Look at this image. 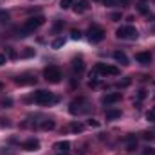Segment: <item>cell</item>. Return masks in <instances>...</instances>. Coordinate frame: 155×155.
<instances>
[{
	"instance_id": "cell-3",
	"label": "cell",
	"mask_w": 155,
	"mask_h": 155,
	"mask_svg": "<svg viewBox=\"0 0 155 155\" xmlns=\"http://www.w3.org/2000/svg\"><path fill=\"white\" fill-rule=\"evenodd\" d=\"M33 99H35V103H38V105H49V103L58 101V99L52 96V92H49V90H36V92L33 94Z\"/></svg>"
},
{
	"instance_id": "cell-20",
	"label": "cell",
	"mask_w": 155,
	"mask_h": 155,
	"mask_svg": "<svg viewBox=\"0 0 155 155\" xmlns=\"http://www.w3.org/2000/svg\"><path fill=\"white\" fill-rule=\"evenodd\" d=\"M71 130H72V132H83V124H79V123H72V124H71Z\"/></svg>"
},
{
	"instance_id": "cell-33",
	"label": "cell",
	"mask_w": 155,
	"mask_h": 155,
	"mask_svg": "<svg viewBox=\"0 0 155 155\" xmlns=\"http://www.w3.org/2000/svg\"><path fill=\"white\" fill-rule=\"evenodd\" d=\"M99 2H103V4H112L114 0H99Z\"/></svg>"
},
{
	"instance_id": "cell-31",
	"label": "cell",
	"mask_w": 155,
	"mask_h": 155,
	"mask_svg": "<svg viewBox=\"0 0 155 155\" xmlns=\"http://www.w3.org/2000/svg\"><path fill=\"white\" fill-rule=\"evenodd\" d=\"M144 96H146V94H144V90H141V92H139V99H144Z\"/></svg>"
},
{
	"instance_id": "cell-9",
	"label": "cell",
	"mask_w": 155,
	"mask_h": 155,
	"mask_svg": "<svg viewBox=\"0 0 155 155\" xmlns=\"http://www.w3.org/2000/svg\"><path fill=\"white\" fill-rule=\"evenodd\" d=\"M54 150L58 153H67L71 150V143L69 141H58V143H54Z\"/></svg>"
},
{
	"instance_id": "cell-29",
	"label": "cell",
	"mask_w": 155,
	"mask_h": 155,
	"mask_svg": "<svg viewBox=\"0 0 155 155\" xmlns=\"http://www.w3.org/2000/svg\"><path fill=\"white\" fill-rule=\"evenodd\" d=\"M88 124H90V126H99V123H97V121H94V119H90V121H88Z\"/></svg>"
},
{
	"instance_id": "cell-1",
	"label": "cell",
	"mask_w": 155,
	"mask_h": 155,
	"mask_svg": "<svg viewBox=\"0 0 155 155\" xmlns=\"http://www.w3.org/2000/svg\"><path fill=\"white\" fill-rule=\"evenodd\" d=\"M45 24V18L41 16V15H38V16H31V18H27L25 22H24V25H22V35L20 36H27L29 33H35L38 27H41Z\"/></svg>"
},
{
	"instance_id": "cell-26",
	"label": "cell",
	"mask_w": 155,
	"mask_h": 155,
	"mask_svg": "<svg viewBox=\"0 0 155 155\" xmlns=\"http://www.w3.org/2000/svg\"><path fill=\"white\" fill-rule=\"evenodd\" d=\"M5 61H7V56H5V54H0V67L5 65Z\"/></svg>"
},
{
	"instance_id": "cell-5",
	"label": "cell",
	"mask_w": 155,
	"mask_h": 155,
	"mask_svg": "<svg viewBox=\"0 0 155 155\" xmlns=\"http://www.w3.org/2000/svg\"><path fill=\"white\" fill-rule=\"evenodd\" d=\"M88 40H90L92 43L103 41V40H105V31H103L99 25H92V27L88 29Z\"/></svg>"
},
{
	"instance_id": "cell-18",
	"label": "cell",
	"mask_w": 155,
	"mask_h": 155,
	"mask_svg": "<svg viewBox=\"0 0 155 155\" xmlns=\"http://www.w3.org/2000/svg\"><path fill=\"white\" fill-rule=\"evenodd\" d=\"M65 45V40L63 38H56L52 41V49H60V47H63Z\"/></svg>"
},
{
	"instance_id": "cell-17",
	"label": "cell",
	"mask_w": 155,
	"mask_h": 155,
	"mask_svg": "<svg viewBox=\"0 0 155 155\" xmlns=\"http://www.w3.org/2000/svg\"><path fill=\"white\" fill-rule=\"evenodd\" d=\"M74 2H76V0H60V7H61V9H69V7L74 5Z\"/></svg>"
},
{
	"instance_id": "cell-24",
	"label": "cell",
	"mask_w": 155,
	"mask_h": 155,
	"mask_svg": "<svg viewBox=\"0 0 155 155\" xmlns=\"http://www.w3.org/2000/svg\"><path fill=\"white\" fill-rule=\"evenodd\" d=\"M143 153H144V155H155V148H150V146H146V148L143 150Z\"/></svg>"
},
{
	"instance_id": "cell-12",
	"label": "cell",
	"mask_w": 155,
	"mask_h": 155,
	"mask_svg": "<svg viewBox=\"0 0 155 155\" xmlns=\"http://www.w3.org/2000/svg\"><path fill=\"white\" fill-rule=\"evenodd\" d=\"M119 99H121V94H119V92H112V94H107V96L103 97V103H105V105H114Z\"/></svg>"
},
{
	"instance_id": "cell-19",
	"label": "cell",
	"mask_w": 155,
	"mask_h": 155,
	"mask_svg": "<svg viewBox=\"0 0 155 155\" xmlns=\"http://www.w3.org/2000/svg\"><path fill=\"white\" fill-rule=\"evenodd\" d=\"M41 128L43 130H52L54 128V121H43L41 123Z\"/></svg>"
},
{
	"instance_id": "cell-22",
	"label": "cell",
	"mask_w": 155,
	"mask_h": 155,
	"mask_svg": "<svg viewBox=\"0 0 155 155\" xmlns=\"http://www.w3.org/2000/svg\"><path fill=\"white\" fill-rule=\"evenodd\" d=\"M146 119H148L150 123H155V110H150V112L146 114Z\"/></svg>"
},
{
	"instance_id": "cell-6",
	"label": "cell",
	"mask_w": 155,
	"mask_h": 155,
	"mask_svg": "<svg viewBox=\"0 0 155 155\" xmlns=\"http://www.w3.org/2000/svg\"><path fill=\"white\" fill-rule=\"evenodd\" d=\"M96 72H99V74H108V76H117L119 74V69L114 67V65H107V63H97L96 65Z\"/></svg>"
},
{
	"instance_id": "cell-27",
	"label": "cell",
	"mask_w": 155,
	"mask_h": 155,
	"mask_svg": "<svg viewBox=\"0 0 155 155\" xmlns=\"http://www.w3.org/2000/svg\"><path fill=\"white\" fill-rule=\"evenodd\" d=\"M81 38V33L79 31H72V40H79Z\"/></svg>"
},
{
	"instance_id": "cell-23",
	"label": "cell",
	"mask_w": 155,
	"mask_h": 155,
	"mask_svg": "<svg viewBox=\"0 0 155 155\" xmlns=\"http://www.w3.org/2000/svg\"><path fill=\"white\" fill-rule=\"evenodd\" d=\"M7 20H9V13L0 11V22H7Z\"/></svg>"
},
{
	"instance_id": "cell-21",
	"label": "cell",
	"mask_w": 155,
	"mask_h": 155,
	"mask_svg": "<svg viewBox=\"0 0 155 155\" xmlns=\"http://www.w3.org/2000/svg\"><path fill=\"white\" fill-rule=\"evenodd\" d=\"M0 105H2L4 108H9V107L13 105V101H11V97H5V99H2V101H0Z\"/></svg>"
},
{
	"instance_id": "cell-25",
	"label": "cell",
	"mask_w": 155,
	"mask_h": 155,
	"mask_svg": "<svg viewBox=\"0 0 155 155\" xmlns=\"http://www.w3.org/2000/svg\"><path fill=\"white\" fill-rule=\"evenodd\" d=\"M33 54H35V51H33V49H27V51H24L22 56H24V58H29V56H33Z\"/></svg>"
},
{
	"instance_id": "cell-11",
	"label": "cell",
	"mask_w": 155,
	"mask_h": 155,
	"mask_svg": "<svg viewBox=\"0 0 155 155\" xmlns=\"http://www.w3.org/2000/svg\"><path fill=\"white\" fill-rule=\"evenodd\" d=\"M87 9H88V0H78V2H74V13L76 15L85 13Z\"/></svg>"
},
{
	"instance_id": "cell-28",
	"label": "cell",
	"mask_w": 155,
	"mask_h": 155,
	"mask_svg": "<svg viewBox=\"0 0 155 155\" xmlns=\"http://www.w3.org/2000/svg\"><path fill=\"white\" fill-rule=\"evenodd\" d=\"M139 11H141V13H143V15H146V13H148V9H146V7H144V5H139Z\"/></svg>"
},
{
	"instance_id": "cell-2",
	"label": "cell",
	"mask_w": 155,
	"mask_h": 155,
	"mask_svg": "<svg viewBox=\"0 0 155 155\" xmlns=\"http://www.w3.org/2000/svg\"><path fill=\"white\" fill-rule=\"evenodd\" d=\"M116 36L119 40H137L139 33H137V29L132 27V25H121L116 31Z\"/></svg>"
},
{
	"instance_id": "cell-15",
	"label": "cell",
	"mask_w": 155,
	"mask_h": 155,
	"mask_svg": "<svg viewBox=\"0 0 155 155\" xmlns=\"http://www.w3.org/2000/svg\"><path fill=\"white\" fill-rule=\"evenodd\" d=\"M81 103H83V99L72 101V103H71V108H69V112H71V114H74V116H76V114H79V112H83V110L79 108V105H81Z\"/></svg>"
},
{
	"instance_id": "cell-10",
	"label": "cell",
	"mask_w": 155,
	"mask_h": 155,
	"mask_svg": "<svg viewBox=\"0 0 155 155\" xmlns=\"http://www.w3.org/2000/svg\"><path fill=\"white\" fill-rule=\"evenodd\" d=\"M22 148H24L25 152H36L40 148V143L36 139H29V141H25V143L22 144Z\"/></svg>"
},
{
	"instance_id": "cell-32",
	"label": "cell",
	"mask_w": 155,
	"mask_h": 155,
	"mask_svg": "<svg viewBox=\"0 0 155 155\" xmlns=\"http://www.w3.org/2000/svg\"><path fill=\"white\" fill-rule=\"evenodd\" d=\"M119 4H123V5H128V4H130V0H119Z\"/></svg>"
},
{
	"instance_id": "cell-16",
	"label": "cell",
	"mask_w": 155,
	"mask_h": 155,
	"mask_svg": "<svg viewBox=\"0 0 155 155\" xmlns=\"http://www.w3.org/2000/svg\"><path fill=\"white\" fill-rule=\"evenodd\" d=\"M105 117H107V121H114V119H117V117H121V110H117V108H112V110H107V114H105Z\"/></svg>"
},
{
	"instance_id": "cell-8",
	"label": "cell",
	"mask_w": 155,
	"mask_h": 155,
	"mask_svg": "<svg viewBox=\"0 0 155 155\" xmlns=\"http://www.w3.org/2000/svg\"><path fill=\"white\" fill-rule=\"evenodd\" d=\"M135 60H137L141 65H150V63H152V54H150V52H137V54H135Z\"/></svg>"
},
{
	"instance_id": "cell-4",
	"label": "cell",
	"mask_w": 155,
	"mask_h": 155,
	"mask_svg": "<svg viewBox=\"0 0 155 155\" xmlns=\"http://www.w3.org/2000/svg\"><path fill=\"white\" fill-rule=\"evenodd\" d=\"M43 78L49 81V83H60L61 81V71L54 65H49L43 69Z\"/></svg>"
},
{
	"instance_id": "cell-34",
	"label": "cell",
	"mask_w": 155,
	"mask_h": 155,
	"mask_svg": "<svg viewBox=\"0 0 155 155\" xmlns=\"http://www.w3.org/2000/svg\"><path fill=\"white\" fill-rule=\"evenodd\" d=\"M153 110H155V108H153Z\"/></svg>"
},
{
	"instance_id": "cell-30",
	"label": "cell",
	"mask_w": 155,
	"mask_h": 155,
	"mask_svg": "<svg viewBox=\"0 0 155 155\" xmlns=\"http://www.w3.org/2000/svg\"><path fill=\"white\" fill-rule=\"evenodd\" d=\"M119 18H121V13H114L112 15V20H119Z\"/></svg>"
},
{
	"instance_id": "cell-13",
	"label": "cell",
	"mask_w": 155,
	"mask_h": 155,
	"mask_svg": "<svg viewBox=\"0 0 155 155\" xmlns=\"http://www.w3.org/2000/svg\"><path fill=\"white\" fill-rule=\"evenodd\" d=\"M72 71H74V74H81L85 71V63H83L81 58H74L72 60Z\"/></svg>"
},
{
	"instance_id": "cell-7",
	"label": "cell",
	"mask_w": 155,
	"mask_h": 155,
	"mask_svg": "<svg viewBox=\"0 0 155 155\" xmlns=\"http://www.w3.org/2000/svg\"><path fill=\"white\" fill-rule=\"evenodd\" d=\"M15 83L16 85H20V87H24V85H35L36 83V76H18L15 79Z\"/></svg>"
},
{
	"instance_id": "cell-14",
	"label": "cell",
	"mask_w": 155,
	"mask_h": 155,
	"mask_svg": "<svg viewBox=\"0 0 155 155\" xmlns=\"http://www.w3.org/2000/svg\"><path fill=\"white\" fill-rule=\"evenodd\" d=\"M114 60L119 61L121 65H128V56H126L123 51H116V52H114Z\"/></svg>"
}]
</instances>
